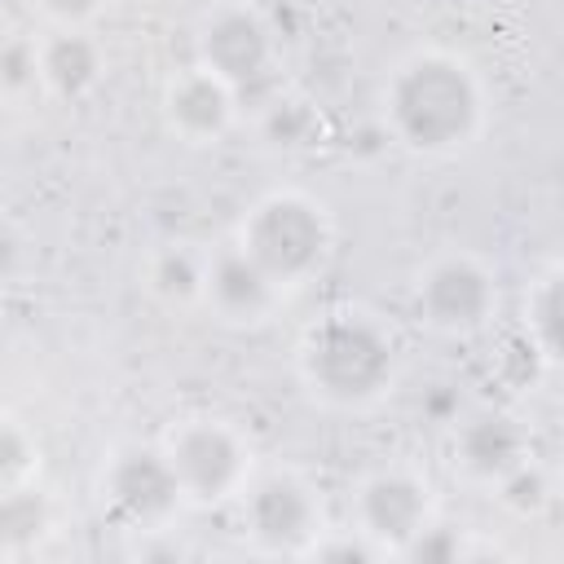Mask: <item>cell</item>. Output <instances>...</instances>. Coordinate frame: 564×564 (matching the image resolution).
<instances>
[{"mask_svg":"<svg viewBox=\"0 0 564 564\" xmlns=\"http://www.w3.org/2000/svg\"><path fill=\"white\" fill-rule=\"evenodd\" d=\"M388 132L414 154H454L471 145L485 119L480 79L454 53L423 48L392 66L383 88Z\"/></svg>","mask_w":564,"mask_h":564,"instance_id":"6da1fadb","label":"cell"},{"mask_svg":"<svg viewBox=\"0 0 564 564\" xmlns=\"http://www.w3.org/2000/svg\"><path fill=\"white\" fill-rule=\"evenodd\" d=\"M300 375L326 405H370L397 375L392 335L370 313H330L300 339Z\"/></svg>","mask_w":564,"mask_h":564,"instance_id":"7a4b0ae2","label":"cell"},{"mask_svg":"<svg viewBox=\"0 0 564 564\" xmlns=\"http://www.w3.org/2000/svg\"><path fill=\"white\" fill-rule=\"evenodd\" d=\"M238 247H247V256H256L260 269L273 273V282H282V291L304 286L326 264L330 220L322 203H313L308 194L273 189L260 203H251V212L242 216Z\"/></svg>","mask_w":564,"mask_h":564,"instance_id":"3957f363","label":"cell"},{"mask_svg":"<svg viewBox=\"0 0 564 564\" xmlns=\"http://www.w3.org/2000/svg\"><path fill=\"white\" fill-rule=\"evenodd\" d=\"M185 502H225L247 489L251 449L242 432L225 419H185L163 441Z\"/></svg>","mask_w":564,"mask_h":564,"instance_id":"277c9868","label":"cell"},{"mask_svg":"<svg viewBox=\"0 0 564 564\" xmlns=\"http://www.w3.org/2000/svg\"><path fill=\"white\" fill-rule=\"evenodd\" d=\"M242 529L256 551L308 555L322 538V502L295 471H264L242 489Z\"/></svg>","mask_w":564,"mask_h":564,"instance_id":"5b68a950","label":"cell"},{"mask_svg":"<svg viewBox=\"0 0 564 564\" xmlns=\"http://www.w3.org/2000/svg\"><path fill=\"white\" fill-rule=\"evenodd\" d=\"M101 502L128 529H159L185 502L163 445H123L101 467Z\"/></svg>","mask_w":564,"mask_h":564,"instance_id":"8992f818","label":"cell"},{"mask_svg":"<svg viewBox=\"0 0 564 564\" xmlns=\"http://www.w3.org/2000/svg\"><path fill=\"white\" fill-rule=\"evenodd\" d=\"M494 304H498L494 273L476 256L449 251V256H436V260H427L419 269L414 308L441 335H471V330H480L494 317Z\"/></svg>","mask_w":564,"mask_h":564,"instance_id":"52a82bcc","label":"cell"},{"mask_svg":"<svg viewBox=\"0 0 564 564\" xmlns=\"http://www.w3.org/2000/svg\"><path fill=\"white\" fill-rule=\"evenodd\" d=\"M198 66L220 75L238 101L273 75V31L251 4H220L198 22Z\"/></svg>","mask_w":564,"mask_h":564,"instance_id":"ba28073f","label":"cell"},{"mask_svg":"<svg viewBox=\"0 0 564 564\" xmlns=\"http://www.w3.org/2000/svg\"><path fill=\"white\" fill-rule=\"evenodd\" d=\"M352 511H357V529L379 542L383 551H405V542L432 520V498L427 485L405 471V467H379L370 471L357 494H352Z\"/></svg>","mask_w":564,"mask_h":564,"instance_id":"9c48e42d","label":"cell"},{"mask_svg":"<svg viewBox=\"0 0 564 564\" xmlns=\"http://www.w3.org/2000/svg\"><path fill=\"white\" fill-rule=\"evenodd\" d=\"M282 300V282L260 269L247 247L229 242L216 256H207V282H203V304L229 322V326H260Z\"/></svg>","mask_w":564,"mask_h":564,"instance_id":"30bf717a","label":"cell"},{"mask_svg":"<svg viewBox=\"0 0 564 564\" xmlns=\"http://www.w3.org/2000/svg\"><path fill=\"white\" fill-rule=\"evenodd\" d=\"M163 115H167V128L181 137V141H220L229 128H234V115H238V93L212 75L207 66H189L181 70L167 93H163Z\"/></svg>","mask_w":564,"mask_h":564,"instance_id":"8fae6325","label":"cell"},{"mask_svg":"<svg viewBox=\"0 0 564 564\" xmlns=\"http://www.w3.org/2000/svg\"><path fill=\"white\" fill-rule=\"evenodd\" d=\"M524 458H529V432L507 410H471L454 427V463L480 485H498Z\"/></svg>","mask_w":564,"mask_h":564,"instance_id":"7c38bea8","label":"cell"},{"mask_svg":"<svg viewBox=\"0 0 564 564\" xmlns=\"http://www.w3.org/2000/svg\"><path fill=\"white\" fill-rule=\"evenodd\" d=\"M101 70H106L101 44L84 26H53L40 40V79L53 97H66V101L88 97Z\"/></svg>","mask_w":564,"mask_h":564,"instance_id":"4fadbf2b","label":"cell"},{"mask_svg":"<svg viewBox=\"0 0 564 564\" xmlns=\"http://www.w3.org/2000/svg\"><path fill=\"white\" fill-rule=\"evenodd\" d=\"M53 529V502L35 485L0 489V555L18 560L31 546H40Z\"/></svg>","mask_w":564,"mask_h":564,"instance_id":"5bb4252c","label":"cell"},{"mask_svg":"<svg viewBox=\"0 0 564 564\" xmlns=\"http://www.w3.org/2000/svg\"><path fill=\"white\" fill-rule=\"evenodd\" d=\"M203 282H207V260H198L185 247H163L145 264V286L163 304H194V300H203Z\"/></svg>","mask_w":564,"mask_h":564,"instance_id":"9a60e30c","label":"cell"},{"mask_svg":"<svg viewBox=\"0 0 564 564\" xmlns=\"http://www.w3.org/2000/svg\"><path fill=\"white\" fill-rule=\"evenodd\" d=\"M529 335L533 348L564 370V264H555L529 295Z\"/></svg>","mask_w":564,"mask_h":564,"instance_id":"2e32d148","label":"cell"},{"mask_svg":"<svg viewBox=\"0 0 564 564\" xmlns=\"http://www.w3.org/2000/svg\"><path fill=\"white\" fill-rule=\"evenodd\" d=\"M551 494H555L551 476H546L542 467H533L529 458H524L520 467H511V471L498 480V502H502L507 511H516V516H538V511L551 502Z\"/></svg>","mask_w":564,"mask_h":564,"instance_id":"e0dca14e","label":"cell"},{"mask_svg":"<svg viewBox=\"0 0 564 564\" xmlns=\"http://www.w3.org/2000/svg\"><path fill=\"white\" fill-rule=\"evenodd\" d=\"M35 467H40V445H35V436H31L18 419H4V427H0V489L31 485Z\"/></svg>","mask_w":564,"mask_h":564,"instance_id":"ac0fdd59","label":"cell"},{"mask_svg":"<svg viewBox=\"0 0 564 564\" xmlns=\"http://www.w3.org/2000/svg\"><path fill=\"white\" fill-rule=\"evenodd\" d=\"M35 84H44L40 79V44L26 40V35H9L4 48H0V88H4V97L13 101Z\"/></svg>","mask_w":564,"mask_h":564,"instance_id":"d6986e66","label":"cell"},{"mask_svg":"<svg viewBox=\"0 0 564 564\" xmlns=\"http://www.w3.org/2000/svg\"><path fill=\"white\" fill-rule=\"evenodd\" d=\"M401 555H405V560H423V564H454V560H463V555H467V546H463L458 529L427 520V524L405 542V551H401Z\"/></svg>","mask_w":564,"mask_h":564,"instance_id":"ffe728a7","label":"cell"},{"mask_svg":"<svg viewBox=\"0 0 564 564\" xmlns=\"http://www.w3.org/2000/svg\"><path fill=\"white\" fill-rule=\"evenodd\" d=\"M308 128H313V115H308L304 101H295V97H273V101L264 106V132H269L278 145H300Z\"/></svg>","mask_w":564,"mask_h":564,"instance_id":"44dd1931","label":"cell"},{"mask_svg":"<svg viewBox=\"0 0 564 564\" xmlns=\"http://www.w3.org/2000/svg\"><path fill=\"white\" fill-rule=\"evenodd\" d=\"M308 555H317V560H375V555H388V551L357 529L352 538H317L308 546Z\"/></svg>","mask_w":564,"mask_h":564,"instance_id":"7402d4cb","label":"cell"},{"mask_svg":"<svg viewBox=\"0 0 564 564\" xmlns=\"http://www.w3.org/2000/svg\"><path fill=\"white\" fill-rule=\"evenodd\" d=\"M35 9H40L53 26H84V22L101 9V0H35Z\"/></svg>","mask_w":564,"mask_h":564,"instance_id":"603a6c76","label":"cell"},{"mask_svg":"<svg viewBox=\"0 0 564 564\" xmlns=\"http://www.w3.org/2000/svg\"><path fill=\"white\" fill-rule=\"evenodd\" d=\"M560 494H564V471H560Z\"/></svg>","mask_w":564,"mask_h":564,"instance_id":"cb8c5ba5","label":"cell"}]
</instances>
